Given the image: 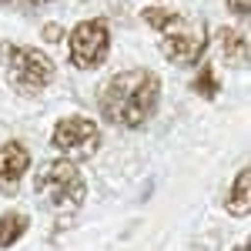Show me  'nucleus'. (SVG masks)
<instances>
[{"mask_svg":"<svg viewBox=\"0 0 251 251\" xmlns=\"http://www.w3.org/2000/svg\"><path fill=\"white\" fill-rule=\"evenodd\" d=\"M251 211V198H248V168H241L238 177L231 184V194H228V214L234 218H248Z\"/></svg>","mask_w":251,"mask_h":251,"instance_id":"9d476101","label":"nucleus"},{"mask_svg":"<svg viewBox=\"0 0 251 251\" xmlns=\"http://www.w3.org/2000/svg\"><path fill=\"white\" fill-rule=\"evenodd\" d=\"M234 251H248V245H238V248H234Z\"/></svg>","mask_w":251,"mask_h":251,"instance_id":"4468645a","label":"nucleus"},{"mask_svg":"<svg viewBox=\"0 0 251 251\" xmlns=\"http://www.w3.org/2000/svg\"><path fill=\"white\" fill-rule=\"evenodd\" d=\"M161 100V77L148 67L121 71L100 91V114L117 127H141L151 121Z\"/></svg>","mask_w":251,"mask_h":251,"instance_id":"f257e3e1","label":"nucleus"},{"mask_svg":"<svg viewBox=\"0 0 251 251\" xmlns=\"http://www.w3.org/2000/svg\"><path fill=\"white\" fill-rule=\"evenodd\" d=\"M111 54V30L104 20H80L71 30V60L80 71L100 67Z\"/></svg>","mask_w":251,"mask_h":251,"instance_id":"423d86ee","label":"nucleus"},{"mask_svg":"<svg viewBox=\"0 0 251 251\" xmlns=\"http://www.w3.org/2000/svg\"><path fill=\"white\" fill-rule=\"evenodd\" d=\"M3 67H7V84L24 97L40 94L54 80V60L47 54H40V50H34V47L7 44L3 47Z\"/></svg>","mask_w":251,"mask_h":251,"instance_id":"20e7f679","label":"nucleus"},{"mask_svg":"<svg viewBox=\"0 0 251 251\" xmlns=\"http://www.w3.org/2000/svg\"><path fill=\"white\" fill-rule=\"evenodd\" d=\"M30 228V218L20 211H10V214H0V248H14L20 238L27 234Z\"/></svg>","mask_w":251,"mask_h":251,"instance_id":"1a4fd4ad","label":"nucleus"},{"mask_svg":"<svg viewBox=\"0 0 251 251\" xmlns=\"http://www.w3.org/2000/svg\"><path fill=\"white\" fill-rule=\"evenodd\" d=\"M50 144L57 148L60 154H67V161H84V157H94L100 148V127H97L91 117L74 114L57 121Z\"/></svg>","mask_w":251,"mask_h":251,"instance_id":"39448f33","label":"nucleus"},{"mask_svg":"<svg viewBox=\"0 0 251 251\" xmlns=\"http://www.w3.org/2000/svg\"><path fill=\"white\" fill-rule=\"evenodd\" d=\"M27 3H50V0H27Z\"/></svg>","mask_w":251,"mask_h":251,"instance_id":"ddd939ff","label":"nucleus"},{"mask_svg":"<svg viewBox=\"0 0 251 251\" xmlns=\"http://www.w3.org/2000/svg\"><path fill=\"white\" fill-rule=\"evenodd\" d=\"M218 50H221V57L228 60L231 67H248V40L241 37L238 30H221L218 34Z\"/></svg>","mask_w":251,"mask_h":251,"instance_id":"6e6552de","label":"nucleus"},{"mask_svg":"<svg viewBox=\"0 0 251 251\" xmlns=\"http://www.w3.org/2000/svg\"><path fill=\"white\" fill-rule=\"evenodd\" d=\"M248 3L251 0H228V10H231L234 17H248Z\"/></svg>","mask_w":251,"mask_h":251,"instance_id":"f8f14e48","label":"nucleus"},{"mask_svg":"<svg viewBox=\"0 0 251 251\" xmlns=\"http://www.w3.org/2000/svg\"><path fill=\"white\" fill-rule=\"evenodd\" d=\"M34 191L37 198L57 214L77 211L87 198V184H84V174L77 171L74 161L60 157V161H47L37 174H34Z\"/></svg>","mask_w":251,"mask_h":251,"instance_id":"7ed1b4c3","label":"nucleus"},{"mask_svg":"<svg viewBox=\"0 0 251 251\" xmlns=\"http://www.w3.org/2000/svg\"><path fill=\"white\" fill-rule=\"evenodd\" d=\"M191 87H194V94L208 97V100L218 94V77H214V67H211V64H201V74L194 77Z\"/></svg>","mask_w":251,"mask_h":251,"instance_id":"9b49d317","label":"nucleus"},{"mask_svg":"<svg viewBox=\"0 0 251 251\" xmlns=\"http://www.w3.org/2000/svg\"><path fill=\"white\" fill-rule=\"evenodd\" d=\"M144 24L154 27L161 37V54L174 64H198L208 50V24L188 10H164V7H148Z\"/></svg>","mask_w":251,"mask_h":251,"instance_id":"f03ea898","label":"nucleus"},{"mask_svg":"<svg viewBox=\"0 0 251 251\" xmlns=\"http://www.w3.org/2000/svg\"><path fill=\"white\" fill-rule=\"evenodd\" d=\"M30 168V151L20 141H7L0 144V194H17L20 177Z\"/></svg>","mask_w":251,"mask_h":251,"instance_id":"0eeeda50","label":"nucleus"}]
</instances>
